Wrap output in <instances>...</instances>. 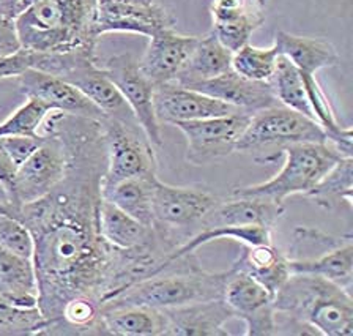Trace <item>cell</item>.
Instances as JSON below:
<instances>
[{
    "label": "cell",
    "mask_w": 353,
    "mask_h": 336,
    "mask_svg": "<svg viewBox=\"0 0 353 336\" xmlns=\"http://www.w3.org/2000/svg\"><path fill=\"white\" fill-rule=\"evenodd\" d=\"M44 125L66 148L63 179L33 202L0 204V213L18 219L33 237L38 308L49 321L46 335H51L70 302L90 300L103 308L131 284L161 272L170 250L159 237L147 246L119 250L99 234L108 166L101 122L52 111Z\"/></svg>",
    "instance_id": "1"
},
{
    "label": "cell",
    "mask_w": 353,
    "mask_h": 336,
    "mask_svg": "<svg viewBox=\"0 0 353 336\" xmlns=\"http://www.w3.org/2000/svg\"><path fill=\"white\" fill-rule=\"evenodd\" d=\"M276 335H353V299L319 275L290 273L273 299Z\"/></svg>",
    "instance_id": "2"
},
{
    "label": "cell",
    "mask_w": 353,
    "mask_h": 336,
    "mask_svg": "<svg viewBox=\"0 0 353 336\" xmlns=\"http://www.w3.org/2000/svg\"><path fill=\"white\" fill-rule=\"evenodd\" d=\"M97 0H40L14 18L21 46L33 52H95Z\"/></svg>",
    "instance_id": "3"
},
{
    "label": "cell",
    "mask_w": 353,
    "mask_h": 336,
    "mask_svg": "<svg viewBox=\"0 0 353 336\" xmlns=\"http://www.w3.org/2000/svg\"><path fill=\"white\" fill-rule=\"evenodd\" d=\"M229 273L230 270L205 272L196 253H190L176 259L163 272L131 284L104 303L103 308L148 306L165 310L196 302L223 299Z\"/></svg>",
    "instance_id": "4"
},
{
    "label": "cell",
    "mask_w": 353,
    "mask_h": 336,
    "mask_svg": "<svg viewBox=\"0 0 353 336\" xmlns=\"http://www.w3.org/2000/svg\"><path fill=\"white\" fill-rule=\"evenodd\" d=\"M281 157H285V161L273 179L257 185L239 186L232 190L229 196L261 197V199L284 204L289 196H306L323 179V175L341 158H344L328 142L287 146L270 161H278Z\"/></svg>",
    "instance_id": "5"
},
{
    "label": "cell",
    "mask_w": 353,
    "mask_h": 336,
    "mask_svg": "<svg viewBox=\"0 0 353 336\" xmlns=\"http://www.w3.org/2000/svg\"><path fill=\"white\" fill-rule=\"evenodd\" d=\"M305 142H327V135L312 119L278 104L251 115L250 123L236 142V152L263 153L274 148L272 155L257 161L270 163V159L287 146Z\"/></svg>",
    "instance_id": "6"
},
{
    "label": "cell",
    "mask_w": 353,
    "mask_h": 336,
    "mask_svg": "<svg viewBox=\"0 0 353 336\" xmlns=\"http://www.w3.org/2000/svg\"><path fill=\"white\" fill-rule=\"evenodd\" d=\"M221 199L202 186H172L158 179L153 191L152 226L181 246L201 230L205 215Z\"/></svg>",
    "instance_id": "7"
},
{
    "label": "cell",
    "mask_w": 353,
    "mask_h": 336,
    "mask_svg": "<svg viewBox=\"0 0 353 336\" xmlns=\"http://www.w3.org/2000/svg\"><path fill=\"white\" fill-rule=\"evenodd\" d=\"M101 126L108 153L103 190L125 179L157 174L158 159L154 155L153 144L139 125L104 119Z\"/></svg>",
    "instance_id": "8"
},
{
    "label": "cell",
    "mask_w": 353,
    "mask_h": 336,
    "mask_svg": "<svg viewBox=\"0 0 353 336\" xmlns=\"http://www.w3.org/2000/svg\"><path fill=\"white\" fill-rule=\"evenodd\" d=\"M41 135L46 136L43 144L16 169L13 195L10 199L13 206H22L46 196L65 175L66 148L63 141L44 123Z\"/></svg>",
    "instance_id": "9"
},
{
    "label": "cell",
    "mask_w": 353,
    "mask_h": 336,
    "mask_svg": "<svg viewBox=\"0 0 353 336\" xmlns=\"http://www.w3.org/2000/svg\"><path fill=\"white\" fill-rule=\"evenodd\" d=\"M250 119V114L239 111L223 117L175 123L186 139V161L192 166H207L236 152V142Z\"/></svg>",
    "instance_id": "10"
},
{
    "label": "cell",
    "mask_w": 353,
    "mask_h": 336,
    "mask_svg": "<svg viewBox=\"0 0 353 336\" xmlns=\"http://www.w3.org/2000/svg\"><path fill=\"white\" fill-rule=\"evenodd\" d=\"M98 65L103 68L108 78L114 82L121 97L128 103L132 114L139 123L143 133L153 146H163L161 123L154 114V86L141 73L137 60L130 54L114 56Z\"/></svg>",
    "instance_id": "11"
},
{
    "label": "cell",
    "mask_w": 353,
    "mask_h": 336,
    "mask_svg": "<svg viewBox=\"0 0 353 336\" xmlns=\"http://www.w3.org/2000/svg\"><path fill=\"white\" fill-rule=\"evenodd\" d=\"M229 270L230 273L223 299L234 313V317L245 322V335L276 336L274 297L251 275L234 267Z\"/></svg>",
    "instance_id": "12"
},
{
    "label": "cell",
    "mask_w": 353,
    "mask_h": 336,
    "mask_svg": "<svg viewBox=\"0 0 353 336\" xmlns=\"http://www.w3.org/2000/svg\"><path fill=\"white\" fill-rule=\"evenodd\" d=\"M175 18L163 5L117 3L112 0H97L95 35L125 32L150 38L163 29H174Z\"/></svg>",
    "instance_id": "13"
},
{
    "label": "cell",
    "mask_w": 353,
    "mask_h": 336,
    "mask_svg": "<svg viewBox=\"0 0 353 336\" xmlns=\"http://www.w3.org/2000/svg\"><path fill=\"white\" fill-rule=\"evenodd\" d=\"M153 104L154 114L161 125L223 117V115L239 112V109L228 103L203 95L197 90L186 89L176 82H165V84L154 87Z\"/></svg>",
    "instance_id": "14"
},
{
    "label": "cell",
    "mask_w": 353,
    "mask_h": 336,
    "mask_svg": "<svg viewBox=\"0 0 353 336\" xmlns=\"http://www.w3.org/2000/svg\"><path fill=\"white\" fill-rule=\"evenodd\" d=\"M18 87L26 97L38 98L54 111L98 120V122L106 119L84 93L59 76L30 68L19 76Z\"/></svg>",
    "instance_id": "15"
},
{
    "label": "cell",
    "mask_w": 353,
    "mask_h": 336,
    "mask_svg": "<svg viewBox=\"0 0 353 336\" xmlns=\"http://www.w3.org/2000/svg\"><path fill=\"white\" fill-rule=\"evenodd\" d=\"M196 41L197 37L176 34L174 29L159 30L150 37V43L137 67L154 87L174 82L185 67Z\"/></svg>",
    "instance_id": "16"
},
{
    "label": "cell",
    "mask_w": 353,
    "mask_h": 336,
    "mask_svg": "<svg viewBox=\"0 0 353 336\" xmlns=\"http://www.w3.org/2000/svg\"><path fill=\"white\" fill-rule=\"evenodd\" d=\"M186 89H192L224 101L246 114H256L263 109L273 108L281 104L274 97L272 84L268 82H257L243 78L234 70L218 76V78L196 82Z\"/></svg>",
    "instance_id": "17"
},
{
    "label": "cell",
    "mask_w": 353,
    "mask_h": 336,
    "mask_svg": "<svg viewBox=\"0 0 353 336\" xmlns=\"http://www.w3.org/2000/svg\"><path fill=\"white\" fill-rule=\"evenodd\" d=\"M163 313L165 317L164 336H230L225 325L235 319L224 299L165 308Z\"/></svg>",
    "instance_id": "18"
},
{
    "label": "cell",
    "mask_w": 353,
    "mask_h": 336,
    "mask_svg": "<svg viewBox=\"0 0 353 336\" xmlns=\"http://www.w3.org/2000/svg\"><path fill=\"white\" fill-rule=\"evenodd\" d=\"M212 34L234 54L250 43L265 23L263 8L256 0H212L210 3Z\"/></svg>",
    "instance_id": "19"
},
{
    "label": "cell",
    "mask_w": 353,
    "mask_h": 336,
    "mask_svg": "<svg viewBox=\"0 0 353 336\" xmlns=\"http://www.w3.org/2000/svg\"><path fill=\"white\" fill-rule=\"evenodd\" d=\"M284 204L261 197L229 196L221 199L201 223V230L218 226H262L270 230L283 218Z\"/></svg>",
    "instance_id": "20"
},
{
    "label": "cell",
    "mask_w": 353,
    "mask_h": 336,
    "mask_svg": "<svg viewBox=\"0 0 353 336\" xmlns=\"http://www.w3.org/2000/svg\"><path fill=\"white\" fill-rule=\"evenodd\" d=\"M273 45L279 56L289 59L301 75L316 76L317 71L333 68L339 63L338 51L325 38L296 37L279 30Z\"/></svg>",
    "instance_id": "21"
},
{
    "label": "cell",
    "mask_w": 353,
    "mask_h": 336,
    "mask_svg": "<svg viewBox=\"0 0 353 336\" xmlns=\"http://www.w3.org/2000/svg\"><path fill=\"white\" fill-rule=\"evenodd\" d=\"M98 226L103 239L119 250H136L147 246L158 237L153 226L137 221L104 197L99 204Z\"/></svg>",
    "instance_id": "22"
},
{
    "label": "cell",
    "mask_w": 353,
    "mask_h": 336,
    "mask_svg": "<svg viewBox=\"0 0 353 336\" xmlns=\"http://www.w3.org/2000/svg\"><path fill=\"white\" fill-rule=\"evenodd\" d=\"M230 70L232 52L210 32L203 37H197L194 49L174 82L190 87L196 82L218 78Z\"/></svg>",
    "instance_id": "23"
},
{
    "label": "cell",
    "mask_w": 353,
    "mask_h": 336,
    "mask_svg": "<svg viewBox=\"0 0 353 336\" xmlns=\"http://www.w3.org/2000/svg\"><path fill=\"white\" fill-rule=\"evenodd\" d=\"M0 297L21 308L38 306V286L32 259L0 246Z\"/></svg>",
    "instance_id": "24"
},
{
    "label": "cell",
    "mask_w": 353,
    "mask_h": 336,
    "mask_svg": "<svg viewBox=\"0 0 353 336\" xmlns=\"http://www.w3.org/2000/svg\"><path fill=\"white\" fill-rule=\"evenodd\" d=\"M232 267L251 275L273 297L290 277L287 257L283 251L273 245V241L272 244L245 246V251L232 264Z\"/></svg>",
    "instance_id": "25"
},
{
    "label": "cell",
    "mask_w": 353,
    "mask_h": 336,
    "mask_svg": "<svg viewBox=\"0 0 353 336\" xmlns=\"http://www.w3.org/2000/svg\"><path fill=\"white\" fill-rule=\"evenodd\" d=\"M101 319L110 336H164L163 310L148 306H109L101 310Z\"/></svg>",
    "instance_id": "26"
},
{
    "label": "cell",
    "mask_w": 353,
    "mask_h": 336,
    "mask_svg": "<svg viewBox=\"0 0 353 336\" xmlns=\"http://www.w3.org/2000/svg\"><path fill=\"white\" fill-rule=\"evenodd\" d=\"M157 181V174H143L125 179L109 188H104L103 197L128 213L130 217L136 218L137 221L152 226V202Z\"/></svg>",
    "instance_id": "27"
},
{
    "label": "cell",
    "mask_w": 353,
    "mask_h": 336,
    "mask_svg": "<svg viewBox=\"0 0 353 336\" xmlns=\"http://www.w3.org/2000/svg\"><path fill=\"white\" fill-rule=\"evenodd\" d=\"M290 273L319 275L352 294L353 288V239L314 261L298 262L287 259Z\"/></svg>",
    "instance_id": "28"
},
{
    "label": "cell",
    "mask_w": 353,
    "mask_h": 336,
    "mask_svg": "<svg viewBox=\"0 0 353 336\" xmlns=\"http://www.w3.org/2000/svg\"><path fill=\"white\" fill-rule=\"evenodd\" d=\"M319 207L333 210L347 204L353 207V157L341 158L305 196Z\"/></svg>",
    "instance_id": "29"
},
{
    "label": "cell",
    "mask_w": 353,
    "mask_h": 336,
    "mask_svg": "<svg viewBox=\"0 0 353 336\" xmlns=\"http://www.w3.org/2000/svg\"><path fill=\"white\" fill-rule=\"evenodd\" d=\"M270 84H272L274 97L278 98V101L283 104V106L314 120V114L311 104H309L303 75L298 71V68L289 59L284 56L278 57L276 70L272 79H270ZM314 122H316V120H314Z\"/></svg>",
    "instance_id": "30"
},
{
    "label": "cell",
    "mask_w": 353,
    "mask_h": 336,
    "mask_svg": "<svg viewBox=\"0 0 353 336\" xmlns=\"http://www.w3.org/2000/svg\"><path fill=\"white\" fill-rule=\"evenodd\" d=\"M352 239L353 237L350 234L333 235L322 229L311 228V226H298L294 230V235H292L289 250L284 255L289 261H314V259L322 257Z\"/></svg>",
    "instance_id": "31"
},
{
    "label": "cell",
    "mask_w": 353,
    "mask_h": 336,
    "mask_svg": "<svg viewBox=\"0 0 353 336\" xmlns=\"http://www.w3.org/2000/svg\"><path fill=\"white\" fill-rule=\"evenodd\" d=\"M279 52L276 46L270 48H256L248 43L239 51L232 54V70L243 78L268 82L276 70Z\"/></svg>",
    "instance_id": "32"
},
{
    "label": "cell",
    "mask_w": 353,
    "mask_h": 336,
    "mask_svg": "<svg viewBox=\"0 0 353 336\" xmlns=\"http://www.w3.org/2000/svg\"><path fill=\"white\" fill-rule=\"evenodd\" d=\"M48 328L40 308H21L0 297V336L46 335Z\"/></svg>",
    "instance_id": "33"
},
{
    "label": "cell",
    "mask_w": 353,
    "mask_h": 336,
    "mask_svg": "<svg viewBox=\"0 0 353 336\" xmlns=\"http://www.w3.org/2000/svg\"><path fill=\"white\" fill-rule=\"evenodd\" d=\"M51 109L46 103L35 97H27V101L11 112L3 122H0V137L30 136L40 137L41 126Z\"/></svg>",
    "instance_id": "34"
},
{
    "label": "cell",
    "mask_w": 353,
    "mask_h": 336,
    "mask_svg": "<svg viewBox=\"0 0 353 336\" xmlns=\"http://www.w3.org/2000/svg\"><path fill=\"white\" fill-rule=\"evenodd\" d=\"M0 246L24 259H33L35 251L30 230L16 218L3 213H0Z\"/></svg>",
    "instance_id": "35"
},
{
    "label": "cell",
    "mask_w": 353,
    "mask_h": 336,
    "mask_svg": "<svg viewBox=\"0 0 353 336\" xmlns=\"http://www.w3.org/2000/svg\"><path fill=\"white\" fill-rule=\"evenodd\" d=\"M44 137H46L44 135L40 137H30V136L2 137L5 150H7V153L10 155L11 161L14 163L16 169H18V166H21V164L24 163L26 159L43 144Z\"/></svg>",
    "instance_id": "36"
},
{
    "label": "cell",
    "mask_w": 353,
    "mask_h": 336,
    "mask_svg": "<svg viewBox=\"0 0 353 336\" xmlns=\"http://www.w3.org/2000/svg\"><path fill=\"white\" fill-rule=\"evenodd\" d=\"M33 68V52L21 48L10 56L0 57V79L19 78L27 70Z\"/></svg>",
    "instance_id": "37"
},
{
    "label": "cell",
    "mask_w": 353,
    "mask_h": 336,
    "mask_svg": "<svg viewBox=\"0 0 353 336\" xmlns=\"http://www.w3.org/2000/svg\"><path fill=\"white\" fill-rule=\"evenodd\" d=\"M21 48L22 46L18 37V30H16L14 19L0 16V57L14 54Z\"/></svg>",
    "instance_id": "38"
},
{
    "label": "cell",
    "mask_w": 353,
    "mask_h": 336,
    "mask_svg": "<svg viewBox=\"0 0 353 336\" xmlns=\"http://www.w3.org/2000/svg\"><path fill=\"white\" fill-rule=\"evenodd\" d=\"M14 174H16V166L14 163L11 161L7 150H5L2 137H0V185L3 186L5 192H7L8 201L11 199V195H13Z\"/></svg>",
    "instance_id": "39"
},
{
    "label": "cell",
    "mask_w": 353,
    "mask_h": 336,
    "mask_svg": "<svg viewBox=\"0 0 353 336\" xmlns=\"http://www.w3.org/2000/svg\"><path fill=\"white\" fill-rule=\"evenodd\" d=\"M117 3H132V5H150L154 0H112Z\"/></svg>",
    "instance_id": "40"
},
{
    "label": "cell",
    "mask_w": 353,
    "mask_h": 336,
    "mask_svg": "<svg viewBox=\"0 0 353 336\" xmlns=\"http://www.w3.org/2000/svg\"><path fill=\"white\" fill-rule=\"evenodd\" d=\"M7 202H10L8 201V196H7V192H5L3 186L0 185V204H7Z\"/></svg>",
    "instance_id": "41"
},
{
    "label": "cell",
    "mask_w": 353,
    "mask_h": 336,
    "mask_svg": "<svg viewBox=\"0 0 353 336\" xmlns=\"http://www.w3.org/2000/svg\"><path fill=\"white\" fill-rule=\"evenodd\" d=\"M270 2V0H256V3L259 5V7H261V8H265V7H267V3Z\"/></svg>",
    "instance_id": "42"
}]
</instances>
